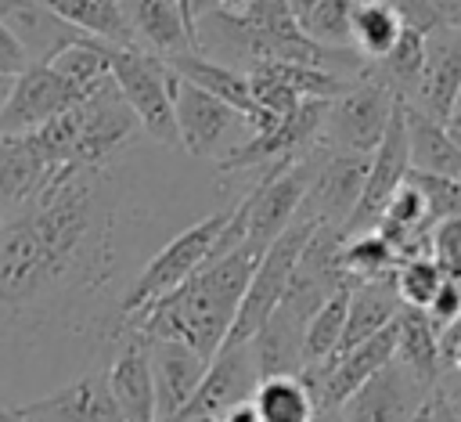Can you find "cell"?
I'll list each match as a JSON object with an SVG mask.
<instances>
[{
	"label": "cell",
	"instance_id": "7bdbcfd3",
	"mask_svg": "<svg viewBox=\"0 0 461 422\" xmlns=\"http://www.w3.org/2000/svg\"><path fill=\"white\" fill-rule=\"evenodd\" d=\"M443 126H447V133L461 144V90H457V97H454V105H450V112H447V119H443Z\"/></svg>",
	"mask_w": 461,
	"mask_h": 422
},
{
	"label": "cell",
	"instance_id": "ac0fdd59",
	"mask_svg": "<svg viewBox=\"0 0 461 422\" xmlns=\"http://www.w3.org/2000/svg\"><path fill=\"white\" fill-rule=\"evenodd\" d=\"M457 90H461V32L450 29L425 32V72L407 105L421 108L432 119H447Z\"/></svg>",
	"mask_w": 461,
	"mask_h": 422
},
{
	"label": "cell",
	"instance_id": "7a4b0ae2",
	"mask_svg": "<svg viewBox=\"0 0 461 422\" xmlns=\"http://www.w3.org/2000/svg\"><path fill=\"white\" fill-rule=\"evenodd\" d=\"M263 252H267V245L245 238L238 249L212 256L173 292H166L155 303L130 314L126 328H133L148 339H180L209 361L227 343V332L234 325V314L241 307V296H245Z\"/></svg>",
	"mask_w": 461,
	"mask_h": 422
},
{
	"label": "cell",
	"instance_id": "1f68e13d",
	"mask_svg": "<svg viewBox=\"0 0 461 422\" xmlns=\"http://www.w3.org/2000/svg\"><path fill=\"white\" fill-rule=\"evenodd\" d=\"M371 69L396 90V97L411 101L418 90V79L425 72V32L414 25H403L400 40L393 43V50L378 61H371Z\"/></svg>",
	"mask_w": 461,
	"mask_h": 422
},
{
	"label": "cell",
	"instance_id": "f546056e",
	"mask_svg": "<svg viewBox=\"0 0 461 422\" xmlns=\"http://www.w3.org/2000/svg\"><path fill=\"white\" fill-rule=\"evenodd\" d=\"M112 47L115 43H104V40H94V36H79L68 47H61L47 65L58 76H65L72 87L90 94L112 76Z\"/></svg>",
	"mask_w": 461,
	"mask_h": 422
},
{
	"label": "cell",
	"instance_id": "4dcf8cb0",
	"mask_svg": "<svg viewBox=\"0 0 461 422\" xmlns=\"http://www.w3.org/2000/svg\"><path fill=\"white\" fill-rule=\"evenodd\" d=\"M403 14L393 0H371V4H360L353 7V47L367 58V61H378L393 50V43L400 40L403 32Z\"/></svg>",
	"mask_w": 461,
	"mask_h": 422
},
{
	"label": "cell",
	"instance_id": "e0dca14e",
	"mask_svg": "<svg viewBox=\"0 0 461 422\" xmlns=\"http://www.w3.org/2000/svg\"><path fill=\"white\" fill-rule=\"evenodd\" d=\"M104 375L122 422H155V379H151L148 339L140 332L133 328L122 332V339L108 357Z\"/></svg>",
	"mask_w": 461,
	"mask_h": 422
},
{
	"label": "cell",
	"instance_id": "7c38bea8",
	"mask_svg": "<svg viewBox=\"0 0 461 422\" xmlns=\"http://www.w3.org/2000/svg\"><path fill=\"white\" fill-rule=\"evenodd\" d=\"M22 422H122L119 404L108 390V375L104 368H86L65 382H58L54 390L22 400V404H7Z\"/></svg>",
	"mask_w": 461,
	"mask_h": 422
},
{
	"label": "cell",
	"instance_id": "603a6c76",
	"mask_svg": "<svg viewBox=\"0 0 461 422\" xmlns=\"http://www.w3.org/2000/svg\"><path fill=\"white\" fill-rule=\"evenodd\" d=\"M403 310V299L393 285V274L385 278H364V281H353L349 289V310H346V332H342V350L371 339L375 332H382L385 325H393Z\"/></svg>",
	"mask_w": 461,
	"mask_h": 422
},
{
	"label": "cell",
	"instance_id": "b9f144b4",
	"mask_svg": "<svg viewBox=\"0 0 461 422\" xmlns=\"http://www.w3.org/2000/svg\"><path fill=\"white\" fill-rule=\"evenodd\" d=\"M216 422H259V411H256V404H252V397H249V400H238V404L223 408V411L216 415Z\"/></svg>",
	"mask_w": 461,
	"mask_h": 422
},
{
	"label": "cell",
	"instance_id": "bcb514c9",
	"mask_svg": "<svg viewBox=\"0 0 461 422\" xmlns=\"http://www.w3.org/2000/svg\"><path fill=\"white\" fill-rule=\"evenodd\" d=\"M313 422H342V415H339V408H335V411H321Z\"/></svg>",
	"mask_w": 461,
	"mask_h": 422
},
{
	"label": "cell",
	"instance_id": "83f0119b",
	"mask_svg": "<svg viewBox=\"0 0 461 422\" xmlns=\"http://www.w3.org/2000/svg\"><path fill=\"white\" fill-rule=\"evenodd\" d=\"M252 404L259 411V422H313L317 400L310 393V386L303 382V375H270L259 379Z\"/></svg>",
	"mask_w": 461,
	"mask_h": 422
},
{
	"label": "cell",
	"instance_id": "30bf717a",
	"mask_svg": "<svg viewBox=\"0 0 461 422\" xmlns=\"http://www.w3.org/2000/svg\"><path fill=\"white\" fill-rule=\"evenodd\" d=\"M396 353V321L385 325L382 332H375L371 339L342 350V353H331L328 361L321 364H306L299 375L303 382L310 386L313 400H317V411H335L342 408L346 397H353L382 364H389Z\"/></svg>",
	"mask_w": 461,
	"mask_h": 422
},
{
	"label": "cell",
	"instance_id": "f35d334b",
	"mask_svg": "<svg viewBox=\"0 0 461 422\" xmlns=\"http://www.w3.org/2000/svg\"><path fill=\"white\" fill-rule=\"evenodd\" d=\"M439 353H443V375L461 379V317L439 332Z\"/></svg>",
	"mask_w": 461,
	"mask_h": 422
},
{
	"label": "cell",
	"instance_id": "c3c4849f",
	"mask_svg": "<svg viewBox=\"0 0 461 422\" xmlns=\"http://www.w3.org/2000/svg\"><path fill=\"white\" fill-rule=\"evenodd\" d=\"M176 422H216L212 415H184V418H176Z\"/></svg>",
	"mask_w": 461,
	"mask_h": 422
},
{
	"label": "cell",
	"instance_id": "e575fe53",
	"mask_svg": "<svg viewBox=\"0 0 461 422\" xmlns=\"http://www.w3.org/2000/svg\"><path fill=\"white\" fill-rule=\"evenodd\" d=\"M443 278H447V271L439 267L436 256H407L393 271V285H396L403 307H418V310H425L432 303Z\"/></svg>",
	"mask_w": 461,
	"mask_h": 422
},
{
	"label": "cell",
	"instance_id": "f907efd6",
	"mask_svg": "<svg viewBox=\"0 0 461 422\" xmlns=\"http://www.w3.org/2000/svg\"><path fill=\"white\" fill-rule=\"evenodd\" d=\"M349 4H353V7H360V4H371V0H349Z\"/></svg>",
	"mask_w": 461,
	"mask_h": 422
},
{
	"label": "cell",
	"instance_id": "8fae6325",
	"mask_svg": "<svg viewBox=\"0 0 461 422\" xmlns=\"http://www.w3.org/2000/svg\"><path fill=\"white\" fill-rule=\"evenodd\" d=\"M407 173H411V133H407V112H403V97H400L396 108H393V119H389V126H385V133L378 141V148L371 151L360 202H357V209H353V216H349V224L342 231L357 234V231L378 227L389 198L400 191Z\"/></svg>",
	"mask_w": 461,
	"mask_h": 422
},
{
	"label": "cell",
	"instance_id": "4fadbf2b",
	"mask_svg": "<svg viewBox=\"0 0 461 422\" xmlns=\"http://www.w3.org/2000/svg\"><path fill=\"white\" fill-rule=\"evenodd\" d=\"M436 390L411 375L396 357L382 364L353 397L342 400V422H418Z\"/></svg>",
	"mask_w": 461,
	"mask_h": 422
},
{
	"label": "cell",
	"instance_id": "9c48e42d",
	"mask_svg": "<svg viewBox=\"0 0 461 422\" xmlns=\"http://www.w3.org/2000/svg\"><path fill=\"white\" fill-rule=\"evenodd\" d=\"M140 137H144V130H140L137 112L130 108V101L122 97L115 79L108 76L97 90H90L79 101V141H76L72 162H83V166L108 162V159L130 151Z\"/></svg>",
	"mask_w": 461,
	"mask_h": 422
},
{
	"label": "cell",
	"instance_id": "ab89813d",
	"mask_svg": "<svg viewBox=\"0 0 461 422\" xmlns=\"http://www.w3.org/2000/svg\"><path fill=\"white\" fill-rule=\"evenodd\" d=\"M32 61H29V54H25V47L11 36V29L0 22V72H11V76H18L22 69H29Z\"/></svg>",
	"mask_w": 461,
	"mask_h": 422
},
{
	"label": "cell",
	"instance_id": "f6af8a7d",
	"mask_svg": "<svg viewBox=\"0 0 461 422\" xmlns=\"http://www.w3.org/2000/svg\"><path fill=\"white\" fill-rule=\"evenodd\" d=\"M14 79H18V76H11V72H0V112H4L7 97H11V90H14Z\"/></svg>",
	"mask_w": 461,
	"mask_h": 422
},
{
	"label": "cell",
	"instance_id": "d4e9b609",
	"mask_svg": "<svg viewBox=\"0 0 461 422\" xmlns=\"http://www.w3.org/2000/svg\"><path fill=\"white\" fill-rule=\"evenodd\" d=\"M411 375H418L425 386L443 382V353H439V332L429 321L425 310L403 307L396 317V353H393Z\"/></svg>",
	"mask_w": 461,
	"mask_h": 422
},
{
	"label": "cell",
	"instance_id": "d590c367",
	"mask_svg": "<svg viewBox=\"0 0 461 422\" xmlns=\"http://www.w3.org/2000/svg\"><path fill=\"white\" fill-rule=\"evenodd\" d=\"M393 4L400 7L403 22L421 32H436V29L461 32V0H393Z\"/></svg>",
	"mask_w": 461,
	"mask_h": 422
},
{
	"label": "cell",
	"instance_id": "681fc988",
	"mask_svg": "<svg viewBox=\"0 0 461 422\" xmlns=\"http://www.w3.org/2000/svg\"><path fill=\"white\" fill-rule=\"evenodd\" d=\"M249 0H223V11H241Z\"/></svg>",
	"mask_w": 461,
	"mask_h": 422
},
{
	"label": "cell",
	"instance_id": "277c9868",
	"mask_svg": "<svg viewBox=\"0 0 461 422\" xmlns=\"http://www.w3.org/2000/svg\"><path fill=\"white\" fill-rule=\"evenodd\" d=\"M169 94H173L180 151L187 159L220 166L227 155H234L252 137V123H249L245 112H238L223 97L202 90L198 83L184 79L176 69H173V79H169Z\"/></svg>",
	"mask_w": 461,
	"mask_h": 422
},
{
	"label": "cell",
	"instance_id": "f1b7e54d",
	"mask_svg": "<svg viewBox=\"0 0 461 422\" xmlns=\"http://www.w3.org/2000/svg\"><path fill=\"white\" fill-rule=\"evenodd\" d=\"M292 18L321 47H353V4L349 0H288Z\"/></svg>",
	"mask_w": 461,
	"mask_h": 422
},
{
	"label": "cell",
	"instance_id": "52a82bcc",
	"mask_svg": "<svg viewBox=\"0 0 461 422\" xmlns=\"http://www.w3.org/2000/svg\"><path fill=\"white\" fill-rule=\"evenodd\" d=\"M313 227L317 224H310V220H295L267 245V252H263V260H259V267H256V274H252V281L241 296L234 325L227 332V343H249L267 325V317L277 310V303H281V296L292 281V271H295Z\"/></svg>",
	"mask_w": 461,
	"mask_h": 422
},
{
	"label": "cell",
	"instance_id": "5b68a950",
	"mask_svg": "<svg viewBox=\"0 0 461 422\" xmlns=\"http://www.w3.org/2000/svg\"><path fill=\"white\" fill-rule=\"evenodd\" d=\"M112 79L140 119V130L158 148H180L169 79L173 69L162 54L144 47H112Z\"/></svg>",
	"mask_w": 461,
	"mask_h": 422
},
{
	"label": "cell",
	"instance_id": "ba28073f",
	"mask_svg": "<svg viewBox=\"0 0 461 422\" xmlns=\"http://www.w3.org/2000/svg\"><path fill=\"white\" fill-rule=\"evenodd\" d=\"M367 162H371V155L328 148L317 141L299 220H310L317 227H346L360 202V191L367 180Z\"/></svg>",
	"mask_w": 461,
	"mask_h": 422
},
{
	"label": "cell",
	"instance_id": "44dd1931",
	"mask_svg": "<svg viewBox=\"0 0 461 422\" xmlns=\"http://www.w3.org/2000/svg\"><path fill=\"white\" fill-rule=\"evenodd\" d=\"M122 14L133 29L137 47L155 50V54H176V50H194V32L184 18L180 0H119Z\"/></svg>",
	"mask_w": 461,
	"mask_h": 422
},
{
	"label": "cell",
	"instance_id": "7dc6e473",
	"mask_svg": "<svg viewBox=\"0 0 461 422\" xmlns=\"http://www.w3.org/2000/svg\"><path fill=\"white\" fill-rule=\"evenodd\" d=\"M0 422H22V418H18V415H14L7 404H0Z\"/></svg>",
	"mask_w": 461,
	"mask_h": 422
},
{
	"label": "cell",
	"instance_id": "6da1fadb",
	"mask_svg": "<svg viewBox=\"0 0 461 422\" xmlns=\"http://www.w3.org/2000/svg\"><path fill=\"white\" fill-rule=\"evenodd\" d=\"M173 198L137 144L97 166H58L0 224V350L40 357L50 375L112 357L137 271L184 220Z\"/></svg>",
	"mask_w": 461,
	"mask_h": 422
},
{
	"label": "cell",
	"instance_id": "ffe728a7",
	"mask_svg": "<svg viewBox=\"0 0 461 422\" xmlns=\"http://www.w3.org/2000/svg\"><path fill=\"white\" fill-rule=\"evenodd\" d=\"M0 22L25 47L29 61H50L61 47H68L79 36H86V32L72 29L68 22H61L40 0H0Z\"/></svg>",
	"mask_w": 461,
	"mask_h": 422
},
{
	"label": "cell",
	"instance_id": "74e56055",
	"mask_svg": "<svg viewBox=\"0 0 461 422\" xmlns=\"http://www.w3.org/2000/svg\"><path fill=\"white\" fill-rule=\"evenodd\" d=\"M425 314H429V321L436 325V332H443L450 321L461 317V274H447V278H443V285L436 289V296H432V303L425 307Z\"/></svg>",
	"mask_w": 461,
	"mask_h": 422
},
{
	"label": "cell",
	"instance_id": "5bb4252c",
	"mask_svg": "<svg viewBox=\"0 0 461 422\" xmlns=\"http://www.w3.org/2000/svg\"><path fill=\"white\" fill-rule=\"evenodd\" d=\"M83 97L86 94L72 87L65 76H58L47 61H32L14 79V90L0 112V133H32L36 126L79 105Z\"/></svg>",
	"mask_w": 461,
	"mask_h": 422
},
{
	"label": "cell",
	"instance_id": "4316f807",
	"mask_svg": "<svg viewBox=\"0 0 461 422\" xmlns=\"http://www.w3.org/2000/svg\"><path fill=\"white\" fill-rule=\"evenodd\" d=\"M40 4L50 7L61 22H68L72 29H79L94 40H104V43H115V47H133L137 43L119 0H40Z\"/></svg>",
	"mask_w": 461,
	"mask_h": 422
},
{
	"label": "cell",
	"instance_id": "cb8c5ba5",
	"mask_svg": "<svg viewBox=\"0 0 461 422\" xmlns=\"http://www.w3.org/2000/svg\"><path fill=\"white\" fill-rule=\"evenodd\" d=\"M166 61H169L184 79H191V83H198L202 90L223 97L227 105H234V108L245 112L249 119L259 112L245 69H234V65H227V61L205 58V54H198V50H176V54H166Z\"/></svg>",
	"mask_w": 461,
	"mask_h": 422
},
{
	"label": "cell",
	"instance_id": "7402d4cb",
	"mask_svg": "<svg viewBox=\"0 0 461 422\" xmlns=\"http://www.w3.org/2000/svg\"><path fill=\"white\" fill-rule=\"evenodd\" d=\"M303 335H306V321L299 314H292L288 307L277 303V310L267 317V325L249 339L259 379H270V375H299L306 368Z\"/></svg>",
	"mask_w": 461,
	"mask_h": 422
},
{
	"label": "cell",
	"instance_id": "836d02e7",
	"mask_svg": "<svg viewBox=\"0 0 461 422\" xmlns=\"http://www.w3.org/2000/svg\"><path fill=\"white\" fill-rule=\"evenodd\" d=\"M353 289V285H349ZM349 289L331 292L317 314L306 321V335H303V350H306V364H321L328 361L339 346H342V332H346V310H349Z\"/></svg>",
	"mask_w": 461,
	"mask_h": 422
},
{
	"label": "cell",
	"instance_id": "ee69618b",
	"mask_svg": "<svg viewBox=\"0 0 461 422\" xmlns=\"http://www.w3.org/2000/svg\"><path fill=\"white\" fill-rule=\"evenodd\" d=\"M439 390H443V397L450 400L454 415L461 418V379H443V382H439Z\"/></svg>",
	"mask_w": 461,
	"mask_h": 422
},
{
	"label": "cell",
	"instance_id": "484cf974",
	"mask_svg": "<svg viewBox=\"0 0 461 422\" xmlns=\"http://www.w3.org/2000/svg\"><path fill=\"white\" fill-rule=\"evenodd\" d=\"M403 112H407V133H411V170L461 180V144L447 133L443 119H432L407 101H403Z\"/></svg>",
	"mask_w": 461,
	"mask_h": 422
},
{
	"label": "cell",
	"instance_id": "3957f363",
	"mask_svg": "<svg viewBox=\"0 0 461 422\" xmlns=\"http://www.w3.org/2000/svg\"><path fill=\"white\" fill-rule=\"evenodd\" d=\"M238 198H241V195H238ZM238 198H234V202H238ZM234 202L216 206V209L202 213L198 220L184 224L176 234H169V238L148 256V263L137 271V278H133V285H130V292H126V299H122V317H130V314H137L140 307L155 303L158 296L173 292V289L184 285L198 267L209 263L223 224L230 220Z\"/></svg>",
	"mask_w": 461,
	"mask_h": 422
},
{
	"label": "cell",
	"instance_id": "2e32d148",
	"mask_svg": "<svg viewBox=\"0 0 461 422\" xmlns=\"http://www.w3.org/2000/svg\"><path fill=\"white\" fill-rule=\"evenodd\" d=\"M148 357L155 379V422H173L194 397L209 361L180 339H148Z\"/></svg>",
	"mask_w": 461,
	"mask_h": 422
},
{
	"label": "cell",
	"instance_id": "8d00e7d4",
	"mask_svg": "<svg viewBox=\"0 0 461 422\" xmlns=\"http://www.w3.org/2000/svg\"><path fill=\"white\" fill-rule=\"evenodd\" d=\"M407 177L425 195V206H429L432 224H439L447 216H461V180L439 177V173H425V170H411Z\"/></svg>",
	"mask_w": 461,
	"mask_h": 422
},
{
	"label": "cell",
	"instance_id": "d6a6232c",
	"mask_svg": "<svg viewBox=\"0 0 461 422\" xmlns=\"http://www.w3.org/2000/svg\"><path fill=\"white\" fill-rule=\"evenodd\" d=\"M346 234V231H342ZM342 263L349 271L353 281H364V278H385L396 271L400 263V252L393 249V242L371 227V231H357V234H346L342 242Z\"/></svg>",
	"mask_w": 461,
	"mask_h": 422
},
{
	"label": "cell",
	"instance_id": "8992f818",
	"mask_svg": "<svg viewBox=\"0 0 461 422\" xmlns=\"http://www.w3.org/2000/svg\"><path fill=\"white\" fill-rule=\"evenodd\" d=\"M396 90L367 65L364 76H357L342 94L328 101L324 126H321V144L342 148V151H360L371 155L393 119L396 108Z\"/></svg>",
	"mask_w": 461,
	"mask_h": 422
},
{
	"label": "cell",
	"instance_id": "9a60e30c",
	"mask_svg": "<svg viewBox=\"0 0 461 422\" xmlns=\"http://www.w3.org/2000/svg\"><path fill=\"white\" fill-rule=\"evenodd\" d=\"M256 386H259V372L252 361V346L249 343H223L209 357V368H205L194 397L187 400V408L176 418H184V415H212L216 418L223 408L249 400L256 393Z\"/></svg>",
	"mask_w": 461,
	"mask_h": 422
},
{
	"label": "cell",
	"instance_id": "d6986e66",
	"mask_svg": "<svg viewBox=\"0 0 461 422\" xmlns=\"http://www.w3.org/2000/svg\"><path fill=\"white\" fill-rule=\"evenodd\" d=\"M54 170L58 166L36 151L29 133H0V213L11 216L14 209L29 206Z\"/></svg>",
	"mask_w": 461,
	"mask_h": 422
},
{
	"label": "cell",
	"instance_id": "60d3db41",
	"mask_svg": "<svg viewBox=\"0 0 461 422\" xmlns=\"http://www.w3.org/2000/svg\"><path fill=\"white\" fill-rule=\"evenodd\" d=\"M418 422H461V418L454 415L450 400H447V397H443V390L436 386V393L429 397V404H425V411L418 415Z\"/></svg>",
	"mask_w": 461,
	"mask_h": 422
}]
</instances>
